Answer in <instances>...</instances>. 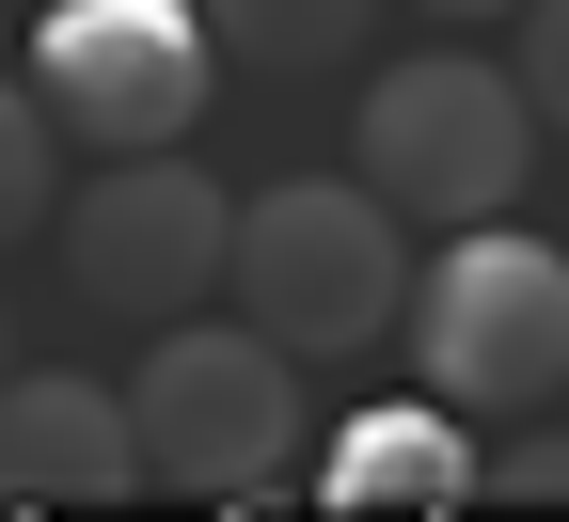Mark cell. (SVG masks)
Listing matches in <instances>:
<instances>
[{"instance_id": "cell-13", "label": "cell", "mask_w": 569, "mask_h": 522, "mask_svg": "<svg viewBox=\"0 0 569 522\" xmlns=\"http://www.w3.org/2000/svg\"><path fill=\"white\" fill-rule=\"evenodd\" d=\"M427 17H459V32H475V17H522V0H427Z\"/></svg>"}, {"instance_id": "cell-1", "label": "cell", "mask_w": 569, "mask_h": 522, "mask_svg": "<svg viewBox=\"0 0 569 522\" xmlns=\"http://www.w3.org/2000/svg\"><path fill=\"white\" fill-rule=\"evenodd\" d=\"M222 285H238V317H253L269 348H301V364L396 348V302H411V221H396L365 175H269V190H238Z\"/></svg>"}, {"instance_id": "cell-9", "label": "cell", "mask_w": 569, "mask_h": 522, "mask_svg": "<svg viewBox=\"0 0 569 522\" xmlns=\"http://www.w3.org/2000/svg\"><path fill=\"white\" fill-rule=\"evenodd\" d=\"M190 17H206V48H222V63L301 80V63H348V48H365L380 0H190Z\"/></svg>"}, {"instance_id": "cell-8", "label": "cell", "mask_w": 569, "mask_h": 522, "mask_svg": "<svg viewBox=\"0 0 569 522\" xmlns=\"http://www.w3.org/2000/svg\"><path fill=\"white\" fill-rule=\"evenodd\" d=\"M317 506H348V522H380V506H475V427L443 396H365L317 443Z\"/></svg>"}, {"instance_id": "cell-10", "label": "cell", "mask_w": 569, "mask_h": 522, "mask_svg": "<svg viewBox=\"0 0 569 522\" xmlns=\"http://www.w3.org/2000/svg\"><path fill=\"white\" fill-rule=\"evenodd\" d=\"M63 190H48V111H32V80H0V254L32 238Z\"/></svg>"}, {"instance_id": "cell-6", "label": "cell", "mask_w": 569, "mask_h": 522, "mask_svg": "<svg viewBox=\"0 0 569 522\" xmlns=\"http://www.w3.org/2000/svg\"><path fill=\"white\" fill-rule=\"evenodd\" d=\"M222 238H238V190L190 159V142H127L96 159V190H63V269H80L96 317H190L222 285Z\"/></svg>"}, {"instance_id": "cell-5", "label": "cell", "mask_w": 569, "mask_h": 522, "mask_svg": "<svg viewBox=\"0 0 569 522\" xmlns=\"http://www.w3.org/2000/svg\"><path fill=\"white\" fill-rule=\"evenodd\" d=\"M32 111L48 142H96V159H127V142H190L206 96H222V48H206L190 0H32Z\"/></svg>"}, {"instance_id": "cell-3", "label": "cell", "mask_w": 569, "mask_h": 522, "mask_svg": "<svg viewBox=\"0 0 569 522\" xmlns=\"http://www.w3.org/2000/svg\"><path fill=\"white\" fill-rule=\"evenodd\" d=\"M396 317H411L443 412H553L569 396V254L522 238L507 206H490V221H443V254H427V285H411Z\"/></svg>"}, {"instance_id": "cell-12", "label": "cell", "mask_w": 569, "mask_h": 522, "mask_svg": "<svg viewBox=\"0 0 569 522\" xmlns=\"http://www.w3.org/2000/svg\"><path fill=\"white\" fill-rule=\"evenodd\" d=\"M475 491H507V506H569V443H522V460H475Z\"/></svg>"}, {"instance_id": "cell-11", "label": "cell", "mask_w": 569, "mask_h": 522, "mask_svg": "<svg viewBox=\"0 0 569 522\" xmlns=\"http://www.w3.org/2000/svg\"><path fill=\"white\" fill-rule=\"evenodd\" d=\"M507 80H522V111L569 142V0H522V63H507Z\"/></svg>"}, {"instance_id": "cell-2", "label": "cell", "mask_w": 569, "mask_h": 522, "mask_svg": "<svg viewBox=\"0 0 569 522\" xmlns=\"http://www.w3.org/2000/svg\"><path fill=\"white\" fill-rule=\"evenodd\" d=\"M127 443H142V491L269 506L301 475V348H269L253 317L206 333V302L159 317V348H142V381H127Z\"/></svg>"}, {"instance_id": "cell-7", "label": "cell", "mask_w": 569, "mask_h": 522, "mask_svg": "<svg viewBox=\"0 0 569 522\" xmlns=\"http://www.w3.org/2000/svg\"><path fill=\"white\" fill-rule=\"evenodd\" d=\"M127 491H142L127 396L80 364H48V381L0 364V506H127Z\"/></svg>"}, {"instance_id": "cell-4", "label": "cell", "mask_w": 569, "mask_h": 522, "mask_svg": "<svg viewBox=\"0 0 569 522\" xmlns=\"http://www.w3.org/2000/svg\"><path fill=\"white\" fill-rule=\"evenodd\" d=\"M348 175H365L396 221H490L538 175V111H522L507 63L411 48L396 80H365V111H348Z\"/></svg>"}]
</instances>
